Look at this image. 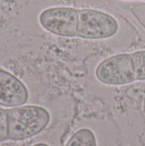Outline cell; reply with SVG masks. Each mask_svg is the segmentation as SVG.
<instances>
[{
	"instance_id": "cell-9",
	"label": "cell",
	"mask_w": 145,
	"mask_h": 146,
	"mask_svg": "<svg viewBox=\"0 0 145 146\" xmlns=\"http://www.w3.org/2000/svg\"><path fill=\"white\" fill-rule=\"evenodd\" d=\"M33 146H49L48 145H46V144H44V143H39V144H36V145H34Z\"/></svg>"
},
{
	"instance_id": "cell-10",
	"label": "cell",
	"mask_w": 145,
	"mask_h": 146,
	"mask_svg": "<svg viewBox=\"0 0 145 146\" xmlns=\"http://www.w3.org/2000/svg\"><path fill=\"white\" fill-rule=\"evenodd\" d=\"M144 1H145V0H144Z\"/></svg>"
},
{
	"instance_id": "cell-2",
	"label": "cell",
	"mask_w": 145,
	"mask_h": 146,
	"mask_svg": "<svg viewBox=\"0 0 145 146\" xmlns=\"http://www.w3.org/2000/svg\"><path fill=\"white\" fill-rule=\"evenodd\" d=\"M78 11L77 37L85 39H104L117 33L119 24L109 14L92 9H78Z\"/></svg>"
},
{
	"instance_id": "cell-3",
	"label": "cell",
	"mask_w": 145,
	"mask_h": 146,
	"mask_svg": "<svg viewBox=\"0 0 145 146\" xmlns=\"http://www.w3.org/2000/svg\"><path fill=\"white\" fill-rule=\"evenodd\" d=\"M95 74L100 82L109 86H123L136 81L132 54L129 53L104 59L97 67Z\"/></svg>"
},
{
	"instance_id": "cell-6",
	"label": "cell",
	"mask_w": 145,
	"mask_h": 146,
	"mask_svg": "<svg viewBox=\"0 0 145 146\" xmlns=\"http://www.w3.org/2000/svg\"><path fill=\"white\" fill-rule=\"evenodd\" d=\"M65 146H97V140L91 130L81 128L72 135Z\"/></svg>"
},
{
	"instance_id": "cell-5",
	"label": "cell",
	"mask_w": 145,
	"mask_h": 146,
	"mask_svg": "<svg viewBox=\"0 0 145 146\" xmlns=\"http://www.w3.org/2000/svg\"><path fill=\"white\" fill-rule=\"evenodd\" d=\"M28 99V92L24 84L7 71L0 70V105L18 107Z\"/></svg>"
},
{
	"instance_id": "cell-7",
	"label": "cell",
	"mask_w": 145,
	"mask_h": 146,
	"mask_svg": "<svg viewBox=\"0 0 145 146\" xmlns=\"http://www.w3.org/2000/svg\"><path fill=\"white\" fill-rule=\"evenodd\" d=\"M136 80H145V50L132 53Z\"/></svg>"
},
{
	"instance_id": "cell-8",
	"label": "cell",
	"mask_w": 145,
	"mask_h": 146,
	"mask_svg": "<svg viewBox=\"0 0 145 146\" xmlns=\"http://www.w3.org/2000/svg\"><path fill=\"white\" fill-rule=\"evenodd\" d=\"M9 139L8 113L7 110L0 109V141Z\"/></svg>"
},
{
	"instance_id": "cell-1",
	"label": "cell",
	"mask_w": 145,
	"mask_h": 146,
	"mask_svg": "<svg viewBox=\"0 0 145 146\" xmlns=\"http://www.w3.org/2000/svg\"><path fill=\"white\" fill-rule=\"evenodd\" d=\"M9 139L15 141L30 139L41 133L49 124V112L39 106L27 105L7 110Z\"/></svg>"
},
{
	"instance_id": "cell-4",
	"label": "cell",
	"mask_w": 145,
	"mask_h": 146,
	"mask_svg": "<svg viewBox=\"0 0 145 146\" xmlns=\"http://www.w3.org/2000/svg\"><path fill=\"white\" fill-rule=\"evenodd\" d=\"M39 22L45 30L55 35L75 37L79 27V11L69 7L50 8L40 14Z\"/></svg>"
}]
</instances>
